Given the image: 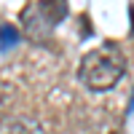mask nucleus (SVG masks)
<instances>
[{
  "label": "nucleus",
  "instance_id": "obj_3",
  "mask_svg": "<svg viewBox=\"0 0 134 134\" xmlns=\"http://www.w3.org/2000/svg\"><path fill=\"white\" fill-rule=\"evenodd\" d=\"M0 134H46V131L30 115H5L0 121Z\"/></svg>",
  "mask_w": 134,
  "mask_h": 134
},
{
  "label": "nucleus",
  "instance_id": "obj_1",
  "mask_svg": "<svg viewBox=\"0 0 134 134\" xmlns=\"http://www.w3.org/2000/svg\"><path fill=\"white\" fill-rule=\"evenodd\" d=\"M124 72H126V62L113 46L88 51L81 59V67H78V78H81V83L88 91H110V88H115L121 83V78H124Z\"/></svg>",
  "mask_w": 134,
  "mask_h": 134
},
{
  "label": "nucleus",
  "instance_id": "obj_4",
  "mask_svg": "<svg viewBox=\"0 0 134 134\" xmlns=\"http://www.w3.org/2000/svg\"><path fill=\"white\" fill-rule=\"evenodd\" d=\"M19 40V32H16V27H11V24H0V48H11L14 43Z\"/></svg>",
  "mask_w": 134,
  "mask_h": 134
},
{
  "label": "nucleus",
  "instance_id": "obj_2",
  "mask_svg": "<svg viewBox=\"0 0 134 134\" xmlns=\"http://www.w3.org/2000/svg\"><path fill=\"white\" fill-rule=\"evenodd\" d=\"M67 16V0H38L21 11V27L32 40H48L54 27Z\"/></svg>",
  "mask_w": 134,
  "mask_h": 134
}]
</instances>
